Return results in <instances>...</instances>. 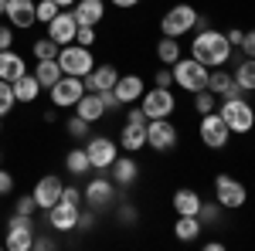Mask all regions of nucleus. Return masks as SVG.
Masks as SVG:
<instances>
[{
	"label": "nucleus",
	"instance_id": "2",
	"mask_svg": "<svg viewBox=\"0 0 255 251\" xmlns=\"http://www.w3.org/2000/svg\"><path fill=\"white\" fill-rule=\"evenodd\" d=\"M218 116L225 119V126H228L232 133H242V136H245V133H249V129L255 126V109H252V105H249V102H245L242 95L225 98Z\"/></svg>",
	"mask_w": 255,
	"mask_h": 251
},
{
	"label": "nucleus",
	"instance_id": "4",
	"mask_svg": "<svg viewBox=\"0 0 255 251\" xmlns=\"http://www.w3.org/2000/svg\"><path fill=\"white\" fill-rule=\"evenodd\" d=\"M197 24V10L191 3H177L170 7L163 20H160V31H163V38H184V34H191Z\"/></svg>",
	"mask_w": 255,
	"mask_h": 251
},
{
	"label": "nucleus",
	"instance_id": "24",
	"mask_svg": "<svg viewBox=\"0 0 255 251\" xmlns=\"http://www.w3.org/2000/svg\"><path fill=\"white\" fill-rule=\"evenodd\" d=\"M113 92H116V98L123 102V105H129V102H136L146 88H143V78L139 75H119V82H116Z\"/></svg>",
	"mask_w": 255,
	"mask_h": 251
},
{
	"label": "nucleus",
	"instance_id": "20",
	"mask_svg": "<svg viewBox=\"0 0 255 251\" xmlns=\"http://www.w3.org/2000/svg\"><path fill=\"white\" fill-rule=\"evenodd\" d=\"M139 176V163L133 156H116L113 160V167H109V180L116 183V187H133Z\"/></svg>",
	"mask_w": 255,
	"mask_h": 251
},
{
	"label": "nucleus",
	"instance_id": "48",
	"mask_svg": "<svg viewBox=\"0 0 255 251\" xmlns=\"http://www.w3.org/2000/svg\"><path fill=\"white\" fill-rule=\"evenodd\" d=\"M92 224H96V217H92V214H79V228H82V231H89Z\"/></svg>",
	"mask_w": 255,
	"mask_h": 251
},
{
	"label": "nucleus",
	"instance_id": "50",
	"mask_svg": "<svg viewBox=\"0 0 255 251\" xmlns=\"http://www.w3.org/2000/svg\"><path fill=\"white\" fill-rule=\"evenodd\" d=\"M139 0H113V7H119V10H129V7H136Z\"/></svg>",
	"mask_w": 255,
	"mask_h": 251
},
{
	"label": "nucleus",
	"instance_id": "51",
	"mask_svg": "<svg viewBox=\"0 0 255 251\" xmlns=\"http://www.w3.org/2000/svg\"><path fill=\"white\" fill-rule=\"evenodd\" d=\"M58 7H75V0H55Z\"/></svg>",
	"mask_w": 255,
	"mask_h": 251
},
{
	"label": "nucleus",
	"instance_id": "34",
	"mask_svg": "<svg viewBox=\"0 0 255 251\" xmlns=\"http://www.w3.org/2000/svg\"><path fill=\"white\" fill-rule=\"evenodd\" d=\"M14 105H17V98H14V88H10V82H3V78H0V116H7Z\"/></svg>",
	"mask_w": 255,
	"mask_h": 251
},
{
	"label": "nucleus",
	"instance_id": "17",
	"mask_svg": "<svg viewBox=\"0 0 255 251\" xmlns=\"http://www.w3.org/2000/svg\"><path fill=\"white\" fill-rule=\"evenodd\" d=\"M113 197H116V183H113V180H106V176H92V180H89V187H85V200H89L92 211L109 207Z\"/></svg>",
	"mask_w": 255,
	"mask_h": 251
},
{
	"label": "nucleus",
	"instance_id": "33",
	"mask_svg": "<svg viewBox=\"0 0 255 251\" xmlns=\"http://www.w3.org/2000/svg\"><path fill=\"white\" fill-rule=\"evenodd\" d=\"M218 105V95L215 92H208V88H201V92H194V109L204 116V112H215Z\"/></svg>",
	"mask_w": 255,
	"mask_h": 251
},
{
	"label": "nucleus",
	"instance_id": "7",
	"mask_svg": "<svg viewBox=\"0 0 255 251\" xmlns=\"http://www.w3.org/2000/svg\"><path fill=\"white\" fill-rule=\"evenodd\" d=\"M126 119H129V122H126L123 133H119V146H123L126 153H139V150L146 146V122H150V119H146L143 109H133Z\"/></svg>",
	"mask_w": 255,
	"mask_h": 251
},
{
	"label": "nucleus",
	"instance_id": "41",
	"mask_svg": "<svg viewBox=\"0 0 255 251\" xmlns=\"http://www.w3.org/2000/svg\"><path fill=\"white\" fill-rule=\"evenodd\" d=\"M153 85H157V88H170V85H174V72L160 68L157 75H153Z\"/></svg>",
	"mask_w": 255,
	"mask_h": 251
},
{
	"label": "nucleus",
	"instance_id": "10",
	"mask_svg": "<svg viewBox=\"0 0 255 251\" xmlns=\"http://www.w3.org/2000/svg\"><path fill=\"white\" fill-rule=\"evenodd\" d=\"M48 92H51V105H55V109H72V105L85 95V85H82V78H75V75H61Z\"/></svg>",
	"mask_w": 255,
	"mask_h": 251
},
{
	"label": "nucleus",
	"instance_id": "8",
	"mask_svg": "<svg viewBox=\"0 0 255 251\" xmlns=\"http://www.w3.org/2000/svg\"><path fill=\"white\" fill-rule=\"evenodd\" d=\"M139 109L146 112V119H170V112L177 109V98L170 88H150V92H143L139 95Z\"/></svg>",
	"mask_w": 255,
	"mask_h": 251
},
{
	"label": "nucleus",
	"instance_id": "23",
	"mask_svg": "<svg viewBox=\"0 0 255 251\" xmlns=\"http://www.w3.org/2000/svg\"><path fill=\"white\" fill-rule=\"evenodd\" d=\"M75 112H79L85 122H99V119L106 116V102H102L99 92H85V95L75 102Z\"/></svg>",
	"mask_w": 255,
	"mask_h": 251
},
{
	"label": "nucleus",
	"instance_id": "27",
	"mask_svg": "<svg viewBox=\"0 0 255 251\" xmlns=\"http://www.w3.org/2000/svg\"><path fill=\"white\" fill-rule=\"evenodd\" d=\"M10 88H14V98H17V102H34V98L41 95V82L34 75H27V72L20 78H14Z\"/></svg>",
	"mask_w": 255,
	"mask_h": 251
},
{
	"label": "nucleus",
	"instance_id": "47",
	"mask_svg": "<svg viewBox=\"0 0 255 251\" xmlns=\"http://www.w3.org/2000/svg\"><path fill=\"white\" fill-rule=\"evenodd\" d=\"M225 38H228V44H232V48H242V41H245V34H242L238 27H232V31L225 34Z\"/></svg>",
	"mask_w": 255,
	"mask_h": 251
},
{
	"label": "nucleus",
	"instance_id": "39",
	"mask_svg": "<svg viewBox=\"0 0 255 251\" xmlns=\"http://www.w3.org/2000/svg\"><path fill=\"white\" fill-rule=\"evenodd\" d=\"M218 214H221V204H204L201 200V211H197V217H201V224H211V221H218Z\"/></svg>",
	"mask_w": 255,
	"mask_h": 251
},
{
	"label": "nucleus",
	"instance_id": "26",
	"mask_svg": "<svg viewBox=\"0 0 255 251\" xmlns=\"http://www.w3.org/2000/svg\"><path fill=\"white\" fill-rule=\"evenodd\" d=\"M24 72H27V65H24V58H20L17 51H10V48L0 51V78H3V82H14V78H20Z\"/></svg>",
	"mask_w": 255,
	"mask_h": 251
},
{
	"label": "nucleus",
	"instance_id": "22",
	"mask_svg": "<svg viewBox=\"0 0 255 251\" xmlns=\"http://www.w3.org/2000/svg\"><path fill=\"white\" fill-rule=\"evenodd\" d=\"M75 20L79 24H85V27H96L99 20L106 17V3L102 0H75Z\"/></svg>",
	"mask_w": 255,
	"mask_h": 251
},
{
	"label": "nucleus",
	"instance_id": "5",
	"mask_svg": "<svg viewBox=\"0 0 255 251\" xmlns=\"http://www.w3.org/2000/svg\"><path fill=\"white\" fill-rule=\"evenodd\" d=\"M208 72H211V68H204L197 58H177L174 61V82L184 92H201V88H208Z\"/></svg>",
	"mask_w": 255,
	"mask_h": 251
},
{
	"label": "nucleus",
	"instance_id": "31",
	"mask_svg": "<svg viewBox=\"0 0 255 251\" xmlns=\"http://www.w3.org/2000/svg\"><path fill=\"white\" fill-rule=\"evenodd\" d=\"M65 170H68V173H75V176L89 173V170H92V163H89V153H85L82 146L68 150V156H65Z\"/></svg>",
	"mask_w": 255,
	"mask_h": 251
},
{
	"label": "nucleus",
	"instance_id": "19",
	"mask_svg": "<svg viewBox=\"0 0 255 251\" xmlns=\"http://www.w3.org/2000/svg\"><path fill=\"white\" fill-rule=\"evenodd\" d=\"M7 20L20 27V31H31L38 24V14H34V0H7Z\"/></svg>",
	"mask_w": 255,
	"mask_h": 251
},
{
	"label": "nucleus",
	"instance_id": "52",
	"mask_svg": "<svg viewBox=\"0 0 255 251\" xmlns=\"http://www.w3.org/2000/svg\"><path fill=\"white\" fill-rule=\"evenodd\" d=\"M0 14H7V0H0Z\"/></svg>",
	"mask_w": 255,
	"mask_h": 251
},
{
	"label": "nucleus",
	"instance_id": "9",
	"mask_svg": "<svg viewBox=\"0 0 255 251\" xmlns=\"http://www.w3.org/2000/svg\"><path fill=\"white\" fill-rule=\"evenodd\" d=\"M197 136H201V143H204L208 150H225L232 129L225 126V119L218 116V112H204V116H201V126H197Z\"/></svg>",
	"mask_w": 255,
	"mask_h": 251
},
{
	"label": "nucleus",
	"instance_id": "11",
	"mask_svg": "<svg viewBox=\"0 0 255 251\" xmlns=\"http://www.w3.org/2000/svg\"><path fill=\"white\" fill-rule=\"evenodd\" d=\"M146 146L157 153H170L177 146V129L170 119H150L146 122Z\"/></svg>",
	"mask_w": 255,
	"mask_h": 251
},
{
	"label": "nucleus",
	"instance_id": "6",
	"mask_svg": "<svg viewBox=\"0 0 255 251\" xmlns=\"http://www.w3.org/2000/svg\"><path fill=\"white\" fill-rule=\"evenodd\" d=\"M34 245V221L27 214H14L7 221V238H3V248L10 251H31Z\"/></svg>",
	"mask_w": 255,
	"mask_h": 251
},
{
	"label": "nucleus",
	"instance_id": "18",
	"mask_svg": "<svg viewBox=\"0 0 255 251\" xmlns=\"http://www.w3.org/2000/svg\"><path fill=\"white\" fill-rule=\"evenodd\" d=\"M116 82H119L116 65H96L89 75L82 78L85 92H109V88H116Z\"/></svg>",
	"mask_w": 255,
	"mask_h": 251
},
{
	"label": "nucleus",
	"instance_id": "38",
	"mask_svg": "<svg viewBox=\"0 0 255 251\" xmlns=\"http://www.w3.org/2000/svg\"><path fill=\"white\" fill-rule=\"evenodd\" d=\"M41 207H38V200H34V193H24L17 200V207H14V214H27V217H34Z\"/></svg>",
	"mask_w": 255,
	"mask_h": 251
},
{
	"label": "nucleus",
	"instance_id": "1",
	"mask_svg": "<svg viewBox=\"0 0 255 251\" xmlns=\"http://www.w3.org/2000/svg\"><path fill=\"white\" fill-rule=\"evenodd\" d=\"M191 58H197L204 68H218V65H225V61L232 58V44L218 31H201L191 41Z\"/></svg>",
	"mask_w": 255,
	"mask_h": 251
},
{
	"label": "nucleus",
	"instance_id": "36",
	"mask_svg": "<svg viewBox=\"0 0 255 251\" xmlns=\"http://www.w3.org/2000/svg\"><path fill=\"white\" fill-rule=\"evenodd\" d=\"M89 126H92V122H85L82 116H75V119H68V126H65V129H68L72 139H89Z\"/></svg>",
	"mask_w": 255,
	"mask_h": 251
},
{
	"label": "nucleus",
	"instance_id": "29",
	"mask_svg": "<svg viewBox=\"0 0 255 251\" xmlns=\"http://www.w3.org/2000/svg\"><path fill=\"white\" fill-rule=\"evenodd\" d=\"M201 217H184V214H177V224H174V234L177 241H194L197 234H201Z\"/></svg>",
	"mask_w": 255,
	"mask_h": 251
},
{
	"label": "nucleus",
	"instance_id": "28",
	"mask_svg": "<svg viewBox=\"0 0 255 251\" xmlns=\"http://www.w3.org/2000/svg\"><path fill=\"white\" fill-rule=\"evenodd\" d=\"M61 75H65V72H61L58 58H41L38 65H34V78L41 82V88H51Z\"/></svg>",
	"mask_w": 255,
	"mask_h": 251
},
{
	"label": "nucleus",
	"instance_id": "32",
	"mask_svg": "<svg viewBox=\"0 0 255 251\" xmlns=\"http://www.w3.org/2000/svg\"><path fill=\"white\" fill-rule=\"evenodd\" d=\"M157 58L163 61V65H174V61L180 58V41H177V38H160V44H157Z\"/></svg>",
	"mask_w": 255,
	"mask_h": 251
},
{
	"label": "nucleus",
	"instance_id": "25",
	"mask_svg": "<svg viewBox=\"0 0 255 251\" xmlns=\"http://www.w3.org/2000/svg\"><path fill=\"white\" fill-rule=\"evenodd\" d=\"M174 211L184 214V217H197V211H201V193L191 190V187H180L174 193Z\"/></svg>",
	"mask_w": 255,
	"mask_h": 251
},
{
	"label": "nucleus",
	"instance_id": "43",
	"mask_svg": "<svg viewBox=\"0 0 255 251\" xmlns=\"http://www.w3.org/2000/svg\"><path fill=\"white\" fill-rule=\"evenodd\" d=\"M242 51H245V58H255V27L245 34V41H242Z\"/></svg>",
	"mask_w": 255,
	"mask_h": 251
},
{
	"label": "nucleus",
	"instance_id": "12",
	"mask_svg": "<svg viewBox=\"0 0 255 251\" xmlns=\"http://www.w3.org/2000/svg\"><path fill=\"white\" fill-rule=\"evenodd\" d=\"M215 197L221 207H228V211H235V207H245V200H249V190H245V183H238L235 176L221 173L215 180Z\"/></svg>",
	"mask_w": 255,
	"mask_h": 251
},
{
	"label": "nucleus",
	"instance_id": "53",
	"mask_svg": "<svg viewBox=\"0 0 255 251\" xmlns=\"http://www.w3.org/2000/svg\"><path fill=\"white\" fill-rule=\"evenodd\" d=\"M0 129H3V116H0Z\"/></svg>",
	"mask_w": 255,
	"mask_h": 251
},
{
	"label": "nucleus",
	"instance_id": "14",
	"mask_svg": "<svg viewBox=\"0 0 255 251\" xmlns=\"http://www.w3.org/2000/svg\"><path fill=\"white\" fill-rule=\"evenodd\" d=\"M85 153H89V163H92V170H109L113 167V160H116V143L113 139H106V136H92L89 139V146H85Z\"/></svg>",
	"mask_w": 255,
	"mask_h": 251
},
{
	"label": "nucleus",
	"instance_id": "49",
	"mask_svg": "<svg viewBox=\"0 0 255 251\" xmlns=\"http://www.w3.org/2000/svg\"><path fill=\"white\" fill-rule=\"evenodd\" d=\"M51 245H55L51 238H34V245H31V248H41V251H48V248H51Z\"/></svg>",
	"mask_w": 255,
	"mask_h": 251
},
{
	"label": "nucleus",
	"instance_id": "45",
	"mask_svg": "<svg viewBox=\"0 0 255 251\" xmlns=\"http://www.w3.org/2000/svg\"><path fill=\"white\" fill-rule=\"evenodd\" d=\"M10 44H14V31L10 27H0V51H7Z\"/></svg>",
	"mask_w": 255,
	"mask_h": 251
},
{
	"label": "nucleus",
	"instance_id": "44",
	"mask_svg": "<svg viewBox=\"0 0 255 251\" xmlns=\"http://www.w3.org/2000/svg\"><path fill=\"white\" fill-rule=\"evenodd\" d=\"M10 190H14V176L7 173V170H0V197H7Z\"/></svg>",
	"mask_w": 255,
	"mask_h": 251
},
{
	"label": "nucleus",
	"instance_id": "3",
	"mask_svg": "<svg viewBox=\"0 0 255 251\" xmlns=\"http://www.w3.org/2000/svg\"><path fill=\"white\" fill-rule=\"evenodd\" d=\"M58 65L65 75H75V78H85L92 68H96V61H92V51L89 48H82V44H61L58 48Z\"/></svg>",
	"mask_w": 255,
	"mask_h": 251
},
{
	"label": "nucleus",
	"instance_id": "16",
	"mask_svg": "<svg viewBox=\"0 0 255 251\" xmlns=\"http://www.w3.org/2000/svg\"><path fill=\"white\" fill-rule=\"evenodd\" d=\"M61 190H65V183L58 180V173H48V176H41L38 183H34V200H38V207L41 211H48V207H55L61 200Z\"/></svg>",
	"mask_w": 255,
	"mask_h": 251
},
{
	"label": "nucleus",
	"instance_id": "13",
	"mask_svg": "<svg viewBox=\"0 0 255 251\" xmlns=\"http://www.w3.org/2000/svg\"><path fill=\"white\" fill-rule=\"evenodd\" d=\"M75 31H79V20H75V14L72 10H58L55 17L48 20V38L55 41V44H72L75 41Z\"/></svg>",
	"mask_w": 255,
	"mask_h": 251
},
{
	"label": "nucleus",
	"instance_id": "15",
	"mask_svg": "<svg viewBox=\"0 0 255 251\" xmlns=\"http://www.w3.org/2000/svg\"><path fill=\"white\" fill-rule=\"evenodd\" d=\"M48 228L51 231H75L79 228V207L68 204V200H58L55 207H48Z\"/></svg>",
	"mask_w": 255,
	"mask_h": 251
},
{
	"label": "nucleus",
	"instance_id": "35",
	"mask_svg": "<svg viewBox=\"0 0 255 251\" xmlns=\"http://www.w3.org/2000/svg\"><path fill=\"white\" fill-rule=\"evenodd\" d=\"M34 58H58V44H55V41L51 38H38L34 41Z\"/></svg>",
	"mask_w": 255,
	"mask_h": 251
},
{
	"label": "nucleus",
	"instance_id": "46",
	"mask_svg": "<svg viewBox=\"0 0 255 251\" xmlns=\"http://www.w3.org/2000/svg\"><path fill=\"white\" fill-rule=\"evenodd\" d=\"M99 95H102V102H106V109H119V105H123V102L116 98V92H113V88H109V92H99Z\"/></svg>",
	"mask_w": 255,
	"mask_h": 251
},
{
	"label": "nucleus",
	"instance_id": "30",
	"mask_svg": "<svg viewBox=\"0 0 255 251\" xmlns=\"http://www.w3.org/2000/svg\"><path fill=\"white\" fill-rule=\"evenodd\" d=\"M235 85L242 92H255V58H242V65L235 68Z\"/></svg>",
	"mask_w": 255,
	"mask_h": 251
},
{
	"label": "nucleus",
	"instance_id": "37",
	"mask_svg": "<svg viewBox=\"0 0 255 251\" xmlns=\"http://www.w3.org/2000/svg\"><path fill=\"white\" fill-rule=\"evenodd\" d=\"M58 10H61V7L55 3V0H41V3H34V14H38V20H41V24H48V20L55 17Z\"/></svg>",
	"mask_w": 255,
	"mask_h": 251
},
{
	"label": "nucleus",
	"instance_id": "40",
	"mask_svg": "<svg viewBox=\"0 0 255 251\" xmlns=\"http://www.w3.org/2000/svg\"><path fill=\"white\" fill-rule=\"evenodd\" d=\"M75 44H82V48H92V44H96V27H85V24H79V31H75Z\"/></svg>",
	"mask_w": 255,
	"mask_h": 251
},
{
	"label": "nucleus",
	"instance_id": "42",
	"mask_svg": "<svg viewBox=\"0 0 255 251\" xmlns=\"http://www.w3.org/2000/svg\"><path fill=\"white\" fill-rule=\"evenodd\" d=\"M61 200H68V204H75V207H79V204L85 200V197H82V190H79V187H65V190H61Z\"/></svg>",
	"mask_w": 255,
	"mask_h": 251
},
{
	"label": "nucleus",
	"instance_id": "21",
	"mask_svg": "<svg viewBox=\"0 0 255 251\" xmlns=\"http://www.w3.org/2000/svg\"><path fill=\"white\" fill-rule=\"evenodd\" d=\"M208 92H215L218 98L242 95V88L235 85V78L228 75V72H221V68H211V72H208Z\"/></svg>",
	"mask_w": 255,
	"mask_h": 251
}]
</instances>
